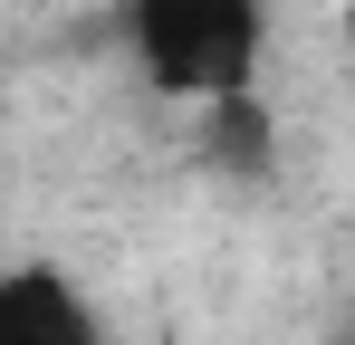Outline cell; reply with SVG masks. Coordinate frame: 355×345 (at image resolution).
Returning <instances> with one entry per match:
<instances>
[{
  "instance_id": "6da1fadb",
  "label": "cell",
  "mask_w": 355,
  "mask_h": 345,
  "mask_svg": "<svg viewBox=\"0 0 355 345\" xmlns=\"http://www.w3.org/2000/svg\"><path fill=\"white\" fill-rule=\"evenodd\" d=\"M125 48L164 96L221 106L269 57V0H125Z\"/></svg>"
},
{
  "instance_id": "7a4b0ae2",
  "label": "cell",
  "mask_w": 355,
  "mask_h": 345,
  "mask_svg": "<svg viewBox=\"0 0 355 345\" xmlns=\"http://www.w3.org/2000/svg\"><path fill=\"white\" fill-rule=\"evenodd\" d=\"M0 345H106L87 288L58 269H0Z\"/></svg>"
},
{
  "instance_id": "3957f363",
  "label": "cell",
  "mask_w": 355,
  "mask_h": 345,
  "mask_svg": "<svg viewBox=\"0 0 355 345\" xmlns=\"http://www.w3.org/2000/svg\"><path fill=\"white\" fill-rule=\"evenodd\" d=\"M202 154H211L221 172H259V163H269V106H259V96L202 106Z\"/></svg>"
},
{
  "instance_id": "277c9868",
  "label": "cell",
  "mask_w": 355,
  "mask_h": 345,
  "mask_svg": "<svg viewBox=\"0 0 355 345\" xmlns=\"http://www.w3.org/2000/svg\"><path fill=\"white\" fill-rule=\"evenodd\" d=\"M346 19H355V0H346Z\"/></svg>"
}]
</instances>
